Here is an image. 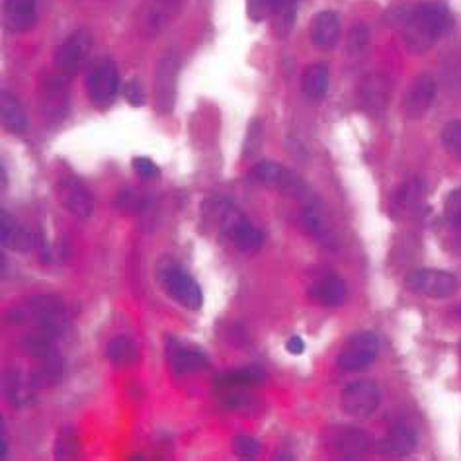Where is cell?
Returning <instances> with one entry per match:
<instances>
[{"label":"cell","instance_id":"cell-1","mask_svg":"<svg viewBox=\"0 0 461 461\" xmlns=\"http://www.w3.org/2000/svg\"><path fill=\"white\" fill-rule=\"evenodd\" d=\"M452 28V12L442 3H423L403 18L405 44L415 53H425Z\"/></svg>","mask_w":461,"mask_h":461},{"label":"cell","instance_id":"cell-2","mask_svg":"<svg viewBox=\"0 0 461 461\" xmlns=\"http://www.w3.org/2000/svg\"><path fill=\"white\" fill-rule=\"evenodd\" d=\"M6 322L12 327L52 329L63 337L67 329L65 301L59 296H36L24 299L6 311Z\"/></svg>","mask_w":461,"mask_h":461},{"label":"cell","instance_id":"cell-3","mask_svg":"<svg viewBox=\"0 0 461 461\" xmlns=\"http://www.w3.org/2000/svg\"><path fill=\"white\" fill-rule=\"evenodd\" d=\"M156 278H159L163 290L169 293V298L180 303L182 307L190 311H198L202 307L203 293L200 283L176 262L163 260L156 268Z\"/></svg>","mask_w":461,"mask_h":461},{"label":"cell","instance_id":"cell-4","mask_svg":"<svg viewBox=\"0 0 461 461\" xmlns=\"http://www.w3.org/2000/svg\"><path fill=\"white\" fill-rule=\"evenodd\" d=\"M219 234L231 241L242 252H257L264 244V234L258 227L247 219V215L239 211L229 202H223L219 208Z\"/></svg>","mask_w":461,"mask_h":461},{"label":"cell","instance_id":"cell-5","mask_svg":"<svg viewBox=\"0 0 461 461\" xmlns=\"http://www.w3.org/2000/svg\"><path fill=\"white\" fill-rule=\"evenodd\" d=\"M407 288L410 291L418 293V296L425 298H434V299H444L452 298L457 291V278L454 274L436 270V268H418L413 270L405 278Z\"/></svg>","mask_w":461,"mask_h":461},{"label":"cell","instance_id":"cell-6","mask_svg":"<svg viewBox=\"0 0 461 461\" xmlns=\"http://www.w3.org/2000/svg\"><path fill=\"white\" fill-rule=\"evenodd\" d=\"M180 75V57L174 52L164 53L156 63L155 73V102L161 114H171L176 104V84Z\"/></svg>","mask_w":461,"mask_h":461},{"label":"cell","instance_id":"cell-7","mask_svg":"<svg viewBox=\"0 0 461 461\" xmlns=\"http://www.w3.org/2000/svg\"><path fill=\"white\" fill-rule=\"evenodd\" d=\"M117 88H120V75H117L114 61H110V59L98 61L86 78V92L91 102L104 110V107L114 104Z\"/></svg>","mask_w":461,"mask_h":461},{"label":"cell","instance_id":"cell-8","mask_svg":"<svg viewBox=\"0 0 461 461\" xmlns=\"http://www.w3.org/2000/svg\"><path fill=\"white\" fill-rule=\"evenodd\" d=\"M379 340L370 330H362L352 335L338 354V366L345 371H362L374 364L378 358Z\"/></svg>","mask_w":461,"mask_h":461},{"label":"cell","instance_id":"cell-9","mask_svg":"<svg viewBox=\"0 0 461 461\" xmlns=\"http://www.w3.org/2000/svg\"><path fill=\"white\" fill-rule=\"evenodd\" d=\"M250 176H252V180L266 186V188H278L283 194L293 195V198H298V200H303L309 195L306 182H301L296 174H291L288 169H283L282 164L274 163V161L257 163L252 166Z\"/></svg>","mask_w":461,"mask_h":461},{"label":"cell","instance_id":"cell-10","mask_svg":"<svg viewBox=\"0 0 461 461\" xmlns=\"http://www.w3.org/2000/svg\"><path fill=\"white\" fill-rule=\"evenodd\" d=\"M55 192L59 202H61V205L68 213L75 215L78 219L91 218L94 211V198L92 192L88 190V186L81 179H76L73 174L61 176V179L57 180Z\"/></svg>","mask_w":461,"mask_h":461},{"label":"cell","instance_id":"cell-11","mask_svg":"<svg viewBox=\"0 0 461 461\" xmlns=\"http://www.w3.org/2000/svg\"><path fill=\"white\" fill-rule=\"evenodd\" d=\"M381 403V391L378 384L370 379H360L350 384L345 391H342L340 405L345 409V413L356 418L371 417L378 410Z\"/></svg>","mask_w":461,"mask_h":461},{"label":"cell","instance_id":"cell-12","mask_svg":"<svg viewBox=\"0 0 461 461\" xmlns=\"http://www.w3.org/2000/svg\"><path fill=\"white\" fill-rule=\"evenodd\" d=\"M92 52V36L86 29H78V32L68 36L61 47L57 49L55 65L59 73L65 76H75L81 73L86 59L91 57Z\"/></svg>","mask_w":461,"mask_h":461},{"label":"cell","instance_id":"cell-13","mask_svg":"<svg viewBox=\"0 0 461 461\" xmlns=\"http://www.w3.org/2000/svg\"><path fill=\"white\" fill-rule=\"evenodd\" d=\"M166 360L174 374H194L210 366L208 356L198 346H190L179 338H169L166 342Z\"/></svg>","mask_w":461,"mask_h":461},{"label":"cell","instance_id":"cell-14","mask_svg":"<svg viewBox=\"0 0 461 461\" xmlns=\"http://www.w3.org/2000/svg\"><path fill=\"white\" fill-rule=\"evenodd\" d=\"M63 76L47 78L42 86V112L49 122H61L68 110V86Z\"/></svg>","mask_w":461,"mask_h":461},{"label":"cell","instance_id":"cell-15","mask_svg":"<svg viewBox=\"0 0 461 461\" xmlns=\"http://www.w3.org/2000/svg\"><path fill=\"white\" fill-rule=\"evenodd\" d=\"M0 242L8 250L29 252L36 250L37 237L36 233L20 225L8 211H3L0 213Z\"/></svg>","mask_w":461,"mask_h":461},{"label":"cell","instance_id":"cell-16","mask_svg":"<svg viewBox=\"0 0 461 461\" xmlns=\"http://www.w3.org/2000/svg\"><path fill=\"white\" fill-rule=\"evenodd\" d=\"M307 296L319 306L340 307L348 298V288L346 282L337 274H327V276H321L311 283Z\"/></svg>","mask_w":461,"mask_h":461},{"label":"cell","instance_id":"cell-17","mask_svg":"<svg viewBox=\"0 0 461 461\" xmlns=\"http://www.w3.org/2000/svg\"><path fill=\"white\" fill-rule=\"evenodd\" d=\"M434 98H436V81L430 75H420L407 94V102H405L407 117H410V120L423 117L430 110V106L434 104Z\"/></svg>","mask_w":461,"mask_h":461},{"label":"cell","instance_id":"cell-18","mask_svg":"<svg viewBox=\"0 0 461 461\" xmlns=\"http://www.w3.org/2000/svg\"><path fill=\"white\" fill-rule=\"evenodd\" d=\"M37 389L32 374H24L22 370H8L4 374V397L16 409L32 403Z\"/></svg>","mask_w":461,"mask_h":461},{"label":"cell","instance_id":"cell-19","mask_svg":"<svg viewBox=\"0 0 461 461\" xmlns=\"http://www.w3.org/2000/svg\"><path fill=\"white\" fill-rule=\"evenodd\" d=\"M37 18V0H4V26L8 32L24 34Z\"/></svg>","mask_w":461,"mask_h":461},{"label":"cell","instance_id":"cell-20","mask_svg":"<svg viewBox=\"0 0 461 461\" xmlns=\"http://www.w3.org/2000/svg\"><path fill=\"white\" fill-rule=\"evenodd\" d=\"M418 446L417 433L410 426L399 425L379 440L378 452L385 456H409L413 454Z\"/></svg>","mask_w":461,"mask_h":461},{"label":"cell","instance_id":"cell-21","mask_svg":"<svg viewBox=\"0 0 461 461\" xmlns=\"http://www.w3.org/2000/svg\"><path fill=\"white\" fill-rule=\"evenodd\" d=\"M340 37V18L332 10L319 12L311 22V42L319 49H332Z\"/></svg>","mask_w":461,"mask_h":461},{"label":"cell","instance_id":"cell-22","mask_svg":"<svg viewBox=\"0 0 461 461\" xmlns=\"http://www.w3.org/2000/svg\"><path fill=\"white\" fill-rule=\"evenodd\" d=\"M59 338H61V335H57L55 330L36 327L32 332H28V335L22 338V350L29 358L42 360L55 354Z\"/></svg>","mask_w":461,"mask_h":461},{"label":"cell","instance_id":"cell-23","mask_svg":"<svg viewBox=\"0 0 461 461\" xmlns=\"http://www.w3.org/2000/svg\"><path fill=\"white\" fill-rule=\"evenodd\" d=\"M330 71L325 63H315L306 68L301 76V91L311 102H321L329 92Z\"/></svg>","mask_w":461,"mask_h":461},{"label":"cell","instance_id":"cell-24","mask_svg":"<svg viewBox=\"0 0 461 461\" xmlns=\"http://www.w3.org/2000/svg\"><path fill=\"white\" fill-rule=\"evenodd\" d=\"M0 120H3L4 127L14 135H22L28 131V115L22 102L18 100L14 94L3 92L0 96Z\"/></svg>","mask_w":461,"mask_h":461},{"label":"cell","instance_id":"cell-25","mask_svg":"<svg viewBox=\"0 0 461 461\" xmlns=\"http://www.w3.org/2000/svg\"><path fill=\"white\" fill-rule=\"evenodd\" d=\"M371 446V440L366 433L356 428H346L335 438V448L340 456L346 459H358L362 454H366Z\"/></svg>","mask_w":461,"mask_h":461},{"label":"cell","instance_id":"cell-26","mask_svg":"<svg viewBox=\"0 0 461 461\" xmlns=\"http://www.w3.org/2000/svg\"><path fill=\"white\" fill-rule=\"evenodd\" d=\"M63 371H65L63 358L55 352V354L39 360V364L32 371V378L39 389L53 387L63 379Z\"/></svg>","mask_w":461,"mask_h":461},{"label":"cell","instance_id":"cell-27","mask_svg":"<svg viewBox=\"0 0 461 461\" xmlns=\"http://www.w3.org/2000/svg\"><path fill=\"white\" fill-rule=\"evenodd\" d=\"M106 358L110 360L114 366H130L139 358V348H137L135 340L131 337L117 335L107 342Z\"/></svg>","mask_w":461,"mask_h":461},{"label":"cell","instance_id":"cell-28","mask_svg":"<svg viewBox=\"0 0 461 461\" xmlns=\"http://www.w3.org/2000/svg\"><path fill=\"white\" fill-rule=\"evenodd\" d=\"M262 379H264L262 370L247 368L239 371H227V374L219 376L218 384L225 389H242V387H250L254 384H260Z\"/></svg>","mask_w":461,"mask_h":461},{"label":"cell","instance_id":"cell-29","mask_svg":"<svg viewBox=\"0 0 461 461\" xmlns=\"http://www.w3.org/2000/svg\"><path fill=\"white\" fill-rule=\"evenodd\" d=\"M362 98L371 110H381L387 102V81L384 76L374 75L364 83V91H362Z\"/></svg>","mask_w":461,"mask_h":461},{"label":"cell","instance_id":"cell-30","mask_svg":"<svg viewBox=\"0 0 461 461\" xmlns=\"http://www.w3.org/2000/svg\"><path fill=\"white\" fill-rule=\"evenodd\" d=\"M81 452V440L73 426H63L55 440V457L57 459H75Z\"/></svg>","mask_w":461,"mask_h":461},{"label":"cell","instance_id":"cell-31","mask_svg":"<svg viewBox=\"0 0 461 461\" xmlns=\"http://www.w3.org/2000/svg\"><path fill=\"white\" fill-rule=\"evenodd\" d=\"M423 200V184L418 180L407 182L397 194V210L401 211H413Z\"/></svg>","mask_w":461,"mask_h":461},{"label":"cell","instance_id":"cell-32","mask_svg":"<svg viewBox=\"0 0 461 461\" xmlns=\"http://www.w3.org/2000/svg\"><path fill=\"white\" fill-rule=\"evenodd\" d=\"M442 145L444 149L454 155L456 159L461 161V122L456 120V122H449L444 131H442Z\"/></svg>","mask_w":461,"mask_h":461},{"label":"cell","instance_id":"cell-33","mask_svg":"<svg viewBox=\"0 0 461 461\" xmlns=\"http://www.w3.org/2000/svg\"><path fill=\"white\" fill-rule=\"evenodd\" d=\"M145 205V194L139 190H125L115 200V208L123 213H137Z\"/></svg>","mask_w":461,"mask_h":461},{"label":"cell","instance_id":"cell-34","mask_svg":"<svg viewBox=\"0 0 461 461\" xmlns=\"http://www.w3.org/2000/svg\"><path fill=\"white\" fill-rule=\"evenodd\" d=\"M233 452L242 459H252L260 454V442L257 438L241 434L233 440Z\"/></svg>","mask_w":461,"mask_h":461},{"label":"cell","instance_id":"cell-35","mask_svg":"<svg viewBox=\"0 0 461 461\" xmlns=\"http://www.w3.org/2000/svg\"><path fill=\"white\" fill-rule=\"evenodd\" d=\"M444 215L449 225H454V227L461 229V188L454 190L446 198Z\"/></svg>","mask_w":461,"mask_h":461},{"label":"cell","instance_id":"cell-36","mask_svg":"<svg viewBox=\"0 0 461 461\" xmlns=\"http://www.w3.org/2000/svg\"><path fill=\"white\" fill-rule=\"evenodd\" d=\"M296 3L298 0H270L272 16H278V24H283L286 20L291 28L293 18H296Z\"/></svg>","mask_w":461,"mask_h":461},{"label":"cell","instance_id":"cell-37","mask_svg":"<svg viewBox=\"0 0 461 461\" xmlns=\"http://www.w3.org/2000/svg\"><path fill=\"white\" fill-rule=\"evenodd\" d=\"M123 96H125L127 104L133 106V107H141L145 104V88H143L139 78H131V81L125 84Z\"/></svg>","mask_w":461,"mask_h":461},{"label":"cell","instance_id":"cell-38","mask_svg":"<svg viewBox=\"0 0 461 461\" xmlns=\"http://www.w3.org/2000/svg\"><path fill=\"white\" fill-rule=\"evenodd\" d=\"M247 14L252 22H262L272 16L270 0H247Z\"/></svg>","mask_w":461,"mask_h":461},{"label":"cell","instance_id":"cell-39","mask_svg":"<svg viewBox=\"0 0 461 461\" xmlns=\"http://www.w3.org/2000/svg\"><path fill=\"white\" fill-rule=\"evenodd\" d=\"M133 171L141 176V179L149 180V179H156L161 174L159 166H156L149 156H135L133 159Z\"/></svg>","mask_w":461,"mask_h":461},{"label":"cell","instance_id":"cell-40","mask_svg":"<svg viewBox=\"0 0 461 461\" xmlns=\"http://www.w3.org/2000/svg\"><path fill=\"white\" fill-rule=\"evenodd\" d=\"M368 39H370V32H368V28H366V26H356L354 29H352V34H350V42H352V45H354L356 49L364 47Z\"/></svg>","mask_w":461,"mask_h":461},{"label":"cell","instance_id":"cell-41","mask_svg":"<svg viewBox=\"0 0 461 461\" xmlns=\"http://www.w3.org/2000/svg\"><path fill=\"white\" fill-rule=\"evenodd\" d=\"M286 348H288L290 354L299 356V354H303V352H306V342H303L299 337H291V338L288 340Z\"/></svg>","mask_w":461,"mask_h":461},{"label":"cell","instance_id":"cell-42","mask_svg":"<svg viewBox=\"0 0 461 461\" xmlns=\"http://www.w3.org/2000/svg\"><path fill=\"white\" fill-rule=\"evenodd\" d=\"M0 454H3V459L8 456V442H6L4 428H3V433H0Z\"/></svg>","mask_w":461,"mask_h":461},{"label":"cell","instance_id":"cell-43","mask_svg":"<svg viewBox=\"0 0 461 461\" xmlns=\"http://www.w3.org/2000/svg\"><path fill=\"white\" fill-rule=\"evenodd\" d=\"M459 354H461V345H459Z\"/></svg>","mask_w":461,"mask_h":461},{"label":"cell","instance_id":"cell-44","mask_svg":"<svg viewBox=\"0 0 461 461\" xmlns=\"http://www.w3.org/2000/svg\"><path fill=\"white\" fill-rule=\"evenodd\" d=\"M459 317H461V309H459Z\"/></svg>","mask_w":461,"mask_h":461}]
</instances>
